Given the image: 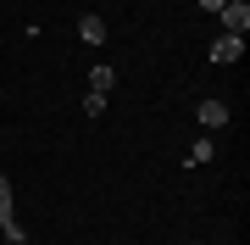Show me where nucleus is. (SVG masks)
<instances>
[{"label": "nucleus", "mask_w": 250, "mask_h": 245, "mask_svg": "<svg viewBox=\"0 0 250 245\" xmlns=\"http://www.w3.org/2000/svg\"><path fill=\"white\" fill-rule=\"evenodd\" d=\"M239 56H245V34H217V39H211V62H217V67L239 62Z\"/></svg>", "instance_id": "f257e3e1"}, {"label": "nucleus", "mask_w": 250, "mask_h": 245, "mask_svg": "<svg viewBox=\"0 0 250 245\" xmlns=\"http://www.w3.org/2000/svg\"><path fill=\"white\" fill-rule=\"evenodd\" d=\"M217 17H223V34H245V28H250V6H245V0H223Z\"/></svg>", "instance_id": "f03ea898"}, {"label": "nucleus", "mask_w": 250, "mask_h": 245, "mask_svg": "<svg viewBox=\"0 0 250 245\" xmlns=\"http://www.w3.org/2000/svg\"><path fill=\"white\" fill-rule=\"evenodd\" d=\"M195 117H200L206 134H217V128H228V106H223V100H200V111H195Z\"/></svg>", "instance_id": "7ed1b4c3"}, {"label": "nucleus", "mask_w": 250, "mask_h": 245, "mask_svg": "<svg viewBox=\"0 0 250 245\" xmlns=\"http://www.w3.org/2000/svg\"><path fill=\"white\" fill-rule=\"evenodd\" d=\"M78 39H83V45H106V22H100L95 11H83V17H78Z\"/></svg>", "instance_id": "20e7f679"}, {"label": "nucleus", "mask_w": 250, "mask_h": 245, "mask_svg": "<svg viewBox=\"0 0 250 245\" xmlns=\"http://www.w3.org/2000/svg\"><path fill=\"white\" fill-rule=\"evenodd\" d=\"M111 89H117V73H111V67L106 62L89 67V95H111Z\"/></svg>", "instance_id": "39448f33"}, {"label": "nucleus", "mask_w": 250, "mask_h": 245, "mask_svg": "<svg viewBox=\"0 0 250 245\" xmlns=\"http://www.w3.org/2000/svg\"><path fill=\"white\" fill-rule=\"evenodd\" d=\"M211 156H217V145H211V134H206V139H195V151H189V167H206Z\"/></svg>", "instance_id": "423d86ee"}, {"label": "nucleus", "mask_w": 250, "mask_h": 245, "mask_svg": "<svg viewBox=\"0 0 250 245\" xmlns=\"http://www.w3.org/2000/svg\"><path fill=\"white\" fill-rule=\"evenodd\" d=\"M11 218V184H6V173H0V223Z\"/></svg>", "instance_id": "0eeeda50"}, {"label": "nucleus", "mask_w": 250, "mask_h": 245, "mask_svg": "<svg viewBox=\"0 0 250 245\" xmlns=\"http://www.w3.org/2000/svg\"><path fill=\"white\" fill-rule=\"evenodd\" d=\"M106 111V95H83V117H100Z\"/></svg>", "instance_id": "6e6552de"}, {"label": "nucleus", "mask_w": 250, "mask_h": 245, "mask_svg": "<svg viewBox=\"0 0 250 245\" xmlns=\"http://www.w3.org/2000/svg\"><path fill=\"white\" fill-rule=\"evenodd\" d=\"M200 6H206V11H223V0H200Z\"/></svg>", "instance_id": "1a4fd4ad"}, {"label": "nucleus", "mask_w": 250, "mask_h": 245, "mask_svg": "<svg viewBox=\"0 0 250 245\" xmlns=\"http://www.w3.org/2000/svg\"><path fill=\"white\" fill-rule=\"evenodd\" d=\"M195 245H200V240H195Z\"/></svg>", "instance_id": "9d476101"}]
</instances>
